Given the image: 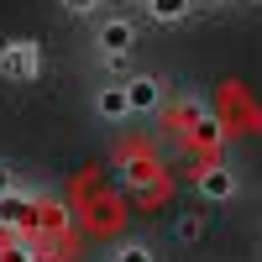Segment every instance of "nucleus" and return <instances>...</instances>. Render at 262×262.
Listing matches in <instances>:
<instances>
[{"mask_svg":"<svg viewBox=\"0 0 262 262\" xmlns=\"http://www.w3.org/2000/svg\"><path fill=\"white\" fill-rule=\"evenodd\" d=\"M137 37H142V27L131 16H105L95 27V48H100V58H131L137 53Z\"/></svg>","mask_w":262,"mask_h":262,"instance_id":"nucleus-1","label":"nucleus"},{"mask_svg":"<svg viewBox=\"0 0 262 262\" xmlns=\"http://www.w3.org/2000/svg\"><path fill=\"white\" fill-rule=\"evenodd\" d=\"M126 105H131V116H152L163 105V79L158 74H126Z\"/></svg>","mask_w":262,"mask_h":262,"instance_id":"nucleus-2","label":"nucleus"},{"mask_svg":"<svg viewBox=\"0 0 262 262\" xmlns=\"http://www.w3.org/2000/svg\"><path fill=\"white\" fill-rule=\"evenodd\" d=\"M90 105H95V116H100V121H116V126L131 121V105H126V84H121V79H105L100 90L90 95Z\"/></svg>","mask_w":262,"mask_h":262,"instance_id":"nucleus-3","label":"nucleus"},{"mask_svg":"<svg viewBox=\"0 0 262 262\" xmlns=\"http://www.w3.org/2000/svg\"><path fill=\"white\" fill-rule=\"evenodd\" d=\"M236 189H242V184H236V173H231V168H205V173H200V194H205L210 205L236 200Z\"/></svg>","mask_w":262,"mask_h":262,"instance_id":"nucleus-4","label":"nucleus"},{"mask_svg":"<svg viewBox=\"0 0 262 262\" xmlns=\"http://www.w3.org/2000/svg\"><path fill=\"white\" fill-rule=\"evenodd\" d=\"M147 21H158V27H184L194 16V0H142Z\"/></svg>","mask_w":262,"mask_h":262,"instance_id":"nucleus-5","label":"nucleus"},{"mask_svg":"<svg viewBox=\"0 0 262 262\" xmlns=\"http://www.w3.org/2000/svg\"><path fill=\"white\" fill-rule=\"evenodd\" d=\"M111 262H158V257H152V247H147V242H121Z\"/></svg>","mask_w":262,"mask_h":262,"instance_id":"nucleus-6","label":"nucleus"},{"mask_svg":"<svg viewBox=\"0 0 262 262\" xmlns=\"http://www.w3.org/2000/svg\"><path fill=\"white\" fill-rule=\"evenodd\" d=\"M100 6H105V0H58V11H63V16H95Z\"/></svg>","mask_w":262,"mask_h":262,"instance_id":"nucleus-7","label":"nucleus"},{"mask_svg":"<svg viewBox=\"0 0 262 262\" xmlns=\"http://www.w3.org/2000/svg\"><path fill=\"white\" fill-rule=\"evenodd\" d=\"M200 236H205L200 215H184V221H179V242H200Z\"/></svg>","mask_w":262,"mask_h":262,"instance_id":"nucleus-8","label":"nucleus"},{"mask_svg":"<svg viewBox=\"0 0 262 262\" xmlns=\"http://www.w3.org/2000/svg\"><path fill=\"white\" fill-rule=\"evenodd\" d=\"M100 63H105V74H111V79H126V74H131V69H126L131 58H100Z\"/></svg>","mask_w":262,"mask_h":262,"instance_id":"nucleus-9","label":"nucleus"},{"mask_svg":"<svg viewBox=\"0 0 262 262\" xmlns=\"http://www.w3.org/2000/svg\"><path fill=\"white\" fill-rule=\"evenodd\" d=\"M11 184H16V173H11V163H0V205L11 200Z\"/></svg>","mask_w":262,"mask_h":262,"instance_id":"nucleus-10","label":"nucleus"},{"mask_svg":"<svg viewBox=\"0 0 262 262\" xmlns=\"http://www.w3.org/2000/svg\"><path fill=\"white\" fill-rule=\"evenodd\" d=\"M27 262H58V257H48V252H42V257H27Z\"/></svg>","mask_w":262,"mask_h":262,"instance_id":"nucleus-11","label":"nucleus"},{"mask_svg":"<svg viewBox=\"0 0 262 262\" xmlns=\"http://www.w3.org/2000/svg\"><path fill=\"white\" fill-rule=\"evenodd\" d=\"M205 6H236V0H205Z\"/></svg>","mask_w":262,"mask_h":262,"instance_id":"nucleus-12","label":"nucleus"},{"mask_svg":"<svg viewBox=\"0 0 262 262\" xmlns=\"http://www.w3.org/2000/svg\"><path fill=\"white\" fill-rule=\"evenodd\" d=\"M252 6H262V0H252Z\"/></svg>","mask_w":262,"mask_h":262,"instance_id":"nucleus-13","label":"nucleus"}]
</instances>
